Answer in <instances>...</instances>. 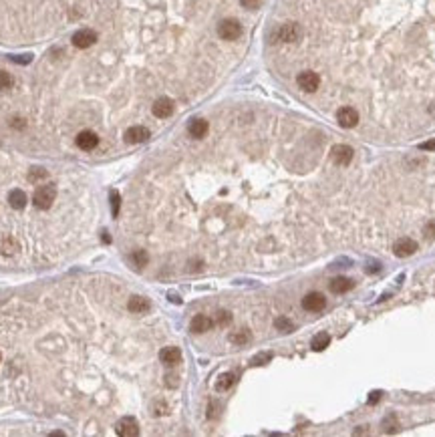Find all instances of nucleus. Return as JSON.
Wrapping results in <instances>:
<instances>
[{
	"instance_id": "nucleus-4",
	"label": "nucleus",
	"mask_w": 435,
	"mask_h": 437,
	"mask_svg": "<svg viewBox=\"0 0 435 437\" xmlns=\"http://www.w3.org/2000/svg\"><path fill=\"white\" fill-rule=\"evenodd\" d=\"M419 250V244L411 238H399L395 244H393V254L397 258H407V256H413Z\"/></svg>"
},
{
	"instance_id": "nucleus-39",
	"label": "nucleus",
	"mask_w": 435,
	"mask_h": 437,
	"mask_svg": "<svg viewBox=\"0 0 435 437\" xmlns=\"http://www.w3.org/2000/svg\"><path fill=\"white\" fill-rule=\"evenodd\" d=\"M12 60H16V62H30V55L28 56H14Z\"/></svg>"
},
{
	"instance_id": "nucleus-11",
	"label": "nucleus",
	"mask_w": 435,
	"mask_h": 437,
	"mask_svg": "<svg viewBox=\"0 0 435 437\" xmlns=\"http://www.w3.org/2000/svg\"><path fill=\"white\" fill-rule=\"evenodd\" d=\"M173 109H175V105H173V101L169 97H160L158 101L153 103V107H151L153 115L160 117V119H167L169 115H173Z\"/></svg>"
},
{
	"instance_id": "nucleus-36",
	"label": "nucleus",
	"mask_w": 435,
	"mask_h": 437,
	"mask_svg": "<svg viewBox=\"0 0 435 437\" xmlns=\"http://www.w3.org/2000/svg\"><path fill=\"white\" fill-rule=\"evenodd\" d=\"M10 125H12V127H16V129H24V125H26V123H24V119L14 117V119L10 121Z\"/></svg>"
},
{
	"instance_id": "nucleus-26",
	"label": "nucleus",
	"mask_w": 435,
	"mask_h": 437,
	"mask_svg": "<svg viewBox=\"0 0 435 437\" xmlns=\"http://www.w3.org/2000/svg\"><path fill=\"white\" fill-rule=\"evenodd\" d=\"M397 429H399V421H397V417H395V415L385 417V421H383V431H385V433H395Z\"/></svg>"
},
{
	"instance_id": "nucleus-13",
	"label": "nucleus",
	"mask_w": 435,
	"mask_h": 437,
	"mask_svg": "<svg viewBox=\"0 0 435 437\" xmlns=\"http://www.w3.org/2000/svg\"><path fill=\"white\" fill-rule=\"evenodd\" d=\"M149 139V129L141 127V125H133L125 131V141L127 143H143Z\"/></svg>"
},
{
	"instance_id": "nucleus-8",
	"label": "nucleus",
	"mask_w": 435,
	"mask_h": 437,
	"mask_svg": "<svg viewBox=\"0 0 435 437\" xmlns=\"http://www.w3.org/2000/svg\"><path fill=\"white\" fill-rule=\"evenodd\" d=\"M95 41H97V33L91 28H81L73 35V45L77 49H89L95 45Z\"/></svg>"
},
{
	"instance_id": "nucleus-10",
	"label": "nucleus",
	"mask_w": 435,
	"mask_h": 437,
	"mask_svg": "<svg viewBox=\"0 0 435 437\" xmlns=\"http://www.w3.org/2000/svg\"><path fill=\"white\" fill-rule=\"evenodd\" d=\"M336 121H338L340 127L353 129L355 125L359 123V113L353 107H343V109H338V113H336Z\"/></svg>"
},
{
	"instance_id": "nucleus-20",
	"label": "nucleus",
	"mask_w": 435,
	"mask_h": 437,
	"mask_svg": "<svg viewBox=\"0 0 435 437\" xmlns=\"http://www.w3.org/2000/svg\"><path fill=\"white\" fill-rule=\"evenodd\" d=\"M8 202H10V206H12L14 210H24L28 198H26V194L20 190V187H14V190L8 194Z\"/></svg>"
},
{
	"instance_id": "nucleus-18",
	"label": "nucleus",
	"mask_w": 435,
	"mask_h": 437,
	"mask_svg": "<svg viewBox=\"0 0 435 437\" xmlns=\"http://www.w3.org/2000/svg\"><path fill=\"white\" fill-rule=\"evenodd\" d=\"M127 308L133 315H141V312H147L149 310V300L143 298V296H131L129 302H127Z\"/></svg>"
},
{
	"instance_id": "nucleus-19",
	"label": "nucleus",
	"mask_w": 435,
	"mask_h": 437,
	"mask_svg": "<svg viewBox=\"0 0 435 437\" xmlns=\"http://www.w3.org/2000/svg\"><path fill=\"white\" fill-rule=\"evenodd\" d=\"M18 248L20 246H18V242L12 236H2V238H0V254H2V256H12Z\"/></svg>"
},
{
	"instance_id": "nucleus-29",
	"label": "nucleus",
	"mask_w": 435,
	"mask_h": 437,
	"mask_svg": "<svg viewBox=\"0 0 435 437\" xmlns=\"http://www.w3.org/2000/svg\"><path fill=\"white\" fill-rule=\"evenodd\" d=\"M12 87V77L6 71H0V91H6Z\"/></svg>"
},
{
	"instance_id": "nucleus-27",
	"label": "nucleus",
	"mask_w": 435,
	"mask_h": 437,
	"mask_svg": "<svg viewBox=\"0 0 435 437\" xmlns=\"http://www.w3.org/2000/svg\"><path fill=\"white\" fill-rule=\"evenodd\" d=\"M230 323H232V315H230V312H226V310L218 312L216 321H214V325H218V327H228Z\"/></svg>"
},
{
	"instance_id": "nucleus-23",
	"label": "nucleus",
	"mask_w": 435,
	"mask_h": 437,
	"mask_svg": "<svg viewBox=\"0 0 435 437\" xmlns=\"http://www.w3.org/2000/svg\"><path fill=\"white\" fill-rule=\"evenodd\" d=\"M250 332L248 330H236V332H232L230 336H228V340L232 342V345H236V347H244L246 342H250Z\"/></svg>"
},
{
	"instance_id": "nucleus-28",
	"label": "nucleus",
	"mask_w": 435,
	"mask_h": 437,
	"mask_svg": "<svg viewBox=\"0 0 435 437\" xmlns=\"http://www.w3.org/2000/svg\"><path fill=\"white\" fill-rule=\"evenodd\" d=\"M133 260H135V264H137V266H147L149 256H147L145 250H135V252H133Z\"/></svg>"
},
{
	"instance_id": "nucleus-37",
	"label": "nucleus",
	"mask_w": 435,
	"mask_h": 437,
	"mask_svg": "<svg viewBox=\"0 0 435 437\" xmlns=\"http://www.w3.org/2000/svg\"><path fill=\"white\" fill-rule=\"evenodd\" d=\"M208 417H210V419H216V417H218V405H216V403H212V405H210Z\"/></svg>"
},
{
	"instance_id": "nucleus-9",
	"label": "nucleus",
	"mask_w": 435,
	"mask_h": 437,
	"mask_svg": "<svg viewBox=\"0 0 435 437\" xmlns=\"http://www.w3.org/2000/svg\"><path fill=\"white\" fill-rule=\"evenodd\" d=\"M325 306H326V298L321 292H308L302 298V308L308 312H321Z\"/></svg>"
},
{
	"instance_id": "nucleus-31",
	"label": "nucleus",
	"mask_w": 435,
	"mask_h": 437,
	"mask_svg": "<svg viewBox=\"0 0 435 437\" xmlns=\"http://www.w3.org/2000/svg\"><path fill=\"white\" fill-rule=\"evenodd\" d=\"M270 359H272L270 353H262V355H256L252 359V365H266V363H270Z\"/></svg>"
},
{
	"instance_id": "nucleus-24",
	"label": "nucleus",
	"mask_w": 435,
	"mask_h": 437,
	"mask_svg": "<svg viewBox=\"0 0 435 437\" xmlns=\"http://www.w3.org/2000/svg\"><path fill=\"white\" fill-rule=\"evenodd\" d=\"M49 177V171L45 167H33L28 173V181L30 183H45V179Z\"/></svg>"
},
{
	"instance_id": "nucleus-16",
	"label": "nucleus",
	"mask_w": 435,
	"mask_h": 437,
	"mask_svg": "<svg viewBox=\"0 0 435 437\" xmlns=\"http://www.w3.org/2000/svg\"><path fill=\"white\" fill-rule=\"evenodd\" d=\"M188 131H190V135H192L194 139H204V137L208 135V131H210V125H208L206 119H194V121L190 123Z\"/></svg>"
},
{
	"instance_id": "nucleus-38",
	"label": "nucleus",
	"mask_w": 435,
	"mask_h": 437,
	"mask_svg": "<svg viewBox=\"0 0 435 437\" xmlns=\"http://www.w3.org/2000/svg\"><path fill=\"white\" fill-rule=\"evenodd\" d=\"M381 399V391H375V393H371V397H369V403L373 405V403H377Z\"/></svg>"
},
{
	"instance_id": "nucleus-1",
	"label": "nucleus",
	"mask_w": 435,
	"mask_h": 437,
	"mask_svg": "<svg viewBox=\"0 0 435 437\" xmlns=\"http://www.w3.org/2000/svg\"><path fill=\"white\" fill-rule=\"evenodd\" d=\"M56 200V185L54 183H43L37 187V192L33 196V202L39 210H49L53 202Z\"/></svg>"
},
{
	"instance_id": "nucleus-40",
	"label": "nucleus",
	"mask_w": 435,
	"mask_h": 437,
	"mask_svg": "<svg viewBox=\"0 0 435 437\" xmlns=\"http://www.w3.org/2000/svg\"><path fill=\"white\" fill-rule=\"evenodd\" d=\"M0 361H2V353H0Z\"/></svg>"
},
{
	"instance_id": "nucleus-12",
	"label": "nucleus",
	"mask_w": 435,
	"mask_h": 437,
	"mask_svg": "<svg viewBox=\"0 0 435 437\" xmlns=\"http://www.w3.org/2000/svg\"><path fill=\"white\" fill-rule=\"evenodd\" d=\"M99 145V137L93 133V131H81L79 135H77V147L79 149H83V151H91V149H95Z\"/></svg>"
},
{
	"instance_id": "nucleus-35",
	"label": "nucleus",
	"mask_w": 435,
	"mask_h": 437,
	"mask_svg": "<svg viewBox=\"0 0 435 437\" xmlns=\"http://www.w3.org/2000/svg\"><path fill=\"white\" fill-rule=\"evenodd\" d=\"M153 413H155V415H167V405L160 401V405H155V411H153Z\"/></svg>"
},
{
	"instance_id": "nucleus-34",
	"label": "nucleus",
	"mask_w": 435,
	"mask_h": 437,
	"mask_svg": "<svg viewBox=\"0 0 435 437\" xmlns=\"http://www.w3.org/2000/svg\"><path fill=\"white\" fill-rule=\"evenodd\" d=\"M419 149H421V151H435V139H429V141L421 143Z\"/></svg>"
},
{
	"instance_id": "nucleus-21",
	"label": "nucleus",
	"mask_w": 435,
	"mask_h": 437,
	"mask_svg": "<svg viewBox=\"0 0 435 437\" xmlns=\"http://www.w3.org/2000/svg\"><path fill=\"white\" fill-rule=\"evenodd\" d=\"M234 383H236V375H234V373H224V375H220V377H218V381H216V391L224 393V391L232 389Z\"/></svg>"
},
{
	"instance_id": "nucleus-3",
	"label": "nucleus",
	"mask_w": 435,
	"mask_h": 437,
	"mask_svg": "<svg viewBox=\"0 0 435 437\" xmlns=\"http://www.w3.org/2000/svg\"><path fill=\"white\" fill-rule=\"evenodd\" d=\"M300 35H302V30H300V26L296 22H286V24H282L280 28L276 30V39L280 43H288V45L296 43L300 39Z\"/></svg>"
},
{
	"instance_id": "nucleus-5",
	"label": "nucleus",
	"mask_w": 435,
	"mask_h": 437,
	"mask_svg": "<svg viewBox=\"0 0 435 437\" xmlns=\"http://www.w3.org/2000/svg\"><path fill=\"white\" fill-rule=\"evenodd\" d=\"M330 158H332V162L336 164V165H349L351 162H353V158H355V151H353V147L351 145H334L332 149H330Z\"/></svg>"
},
{
	"instance_id": "nucleus-15",
	"label": "nucleus",
	"mask_w": 435,
	"mask_h": 437,
	"mask_svg": "<svg viewBox=\"0 0 435 437\" xmlns=\"http://www.w3.org/2000/svg\"><path fill=\"white\" fill-rule=\"evenodd\" d=\"M330 292H334V294H345V292H349V290H353V286H355V282L351 278H345V276H338V278H334V280H330Z\"/></svg>"
},
{
	"instance_id": "nucleus-32",
	"label": "nucleus",
	"mask_w": 435,
	"mask_h": 437,
	"mask_svg": "<svg viewBox=\"0 0 435 437\" xmlns=\"http://www.w3.org/2000/svg\"><path fill=\"white\" fill-rule=\"evenodd\" d=\"M260 2H262V0H240V4H242L244 8H248V10H254V8H258V6H260Z\"/></svg>"
},
{
	"instance_id": "nucleus-22",
	"label": "nucleus",
	"mask_w": 435,
	"mask_h": 437,
	"mask_svg": "<svg viewBox=\"0 0 435 437\" xmlns=\"http://www.w3.org/2000/svg\"><path fill=\"white\" fill-rule=\"evenodd\" d=\"M328 345H330V334H328V332H319V334L313 338V342H310V347H313V351H317V353L325 351Z\"/></svg>"
},
{
	"instance_id": "nucleus-6",
	"label": "nucleus",
	"mask_w": 435,
	"mask_h": 437,
	"mask_svg": "<svg viewBox=\"0 0 435 437\" xmlns=\"http://www.w3.org/2000/svg\"><path fill=\"white\" fill-rule=\"evenodd\" d=\"M296 83L302 91L306 93H315L319 87H321V77L315 73V71H302L298 77H296Z\"/></svg>"
},
{
	"instance_id": "nucleus-2",
	"label": "nucleus",
	"mask_w": 435,
	"mask_h": 437,
	"mask_svg": "<svg viewBox=\"0 0 435 437\" xmlns=\"http://www.w3.org/2000/svg\"><path fill=\"white\" fill-rule=\"evenodd\" d=\"M218 35L224 41H238L242 35V24L236 18H224L218 24Z\"/></svg>"
},
{
	"instance_id": "nucleus-14",
	"label": "nucleus",
	"mask_w": 435,
	"mask_h": 437,
	"mask_svg": "<svg viewBox=\"0 0 435 437\" xmlns=\"http://www.w3.org/2000/svg\"><path fill=\"white\" fill-rule=\"evenodd\" d=\"M160 361L163 365H167V367H173V365L181 363V351L177 347H165L160 353Z\"/></svg>"
},
{
	"instance_id": "nucleus-33",
	"label": "nucleus",
	"mask_w": 435,
	"mask_h": 437,
	"mask_svg": "<svg viewBox=\"0 0 435 437\" xmlns=\"http://www.w3.org/2000/svg\"><path fill=\"white\" fill-rule=\"evenodd\" d=\"M423 232H425V236H427V238H435V220L427 222V224H425V228H423Z\"/></svg>"
},
{
	"instance_id": "nucleus-7",
	"label": "nucleus",
	"mask_w": 435,
	"mask_h": 437,
	"mask_svg": "<svg viewBox=\"0 0 435 437\" xmlns=\"http://www.w3.org/2000/svg\"><path fill=\"white\" fill-rule=\"evenodd\" d=\"M115 431H117V435H121V437H137V435H139V423H137L135 417H129V415H127V417L119 419Z\"/></svg>"
},
{
	"instance_id": "nucleus-17",
	"label": "nucleus",
	"mask_w": 435,
	"mask_h": 437,
	"mask_svg": "<svg viewBox=\"0 0 435 437\" xmlns=\"http://www.w3.org/2000/svg\"><path fill=\"white\" fill-rule=\"evenodd\" d=\"M214 327V321L210 319V317H206V315H196L194 319H192V323H190V328L194 330V332H206V330H210Z\"/></svg>"
},
{
	"instance_id": "nucleus-30",
	"label": "nucleus",
	"mask_w": 435,
	"mask_h": 437,
	"mask_svg": "<svg viewBox=\"0 0 435 437\" xmlns=\"http://www.w3.org/2000/svg\"><path fill=\"white\" fill-rule=\"evenodd\" d=\"M111 206H113V216L117 218L119 216V208H121V196H119V192H111Z\"/></svg>"
},
{
	"instance_id": "nucleus-25",
	"label": "nucleus",
	"mask_w": 435,
	"mask_h": 437,
	"mask_svg": "<svg viewBox=\"0 0 435 437\" xmlns=\"http://www.w3.org/2000/svg\"><path fill=\"white\" fill-rule=\"evenodd\" d=\"M274 327H276V330H280V332H290V330L294 328L292 321H288L286 317H278V319L274 321Z\"/></svg>"
}]
</instances>
